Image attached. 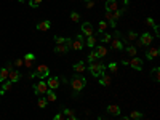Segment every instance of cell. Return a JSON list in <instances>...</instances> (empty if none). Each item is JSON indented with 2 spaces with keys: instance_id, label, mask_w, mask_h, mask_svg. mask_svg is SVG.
I'll return each instance as SVG.
<instances>
[{
  "instance_id": "74e56055",
  "label": "cell",
  "mask_w": 160,
  "mask_h": 120,
  "mask_svg": "<svg viewBox=\"0 0 160 120\" xmlns=\"http://www.w3.org/2000/svg\"><path fill=\"white\" fill-rule=\"evenodd\" d=\"M104 18H106V22L112 21V13H111V11H106V13H104Z\"/></svg>"
},
{
  "instance_id": "7c38bea8",
  "label": "cell",
  "mask_w": 160,
  "mask_h": 120,
  "mask_svg": "<svg viewBox=\"0 0 160 120\" xmlns=\"http://www.w3.org/2000/svg\"><path fill=\"white\" fill-rule=\"evenodd\" d=\"M115 10H118V2L117 0H106V11L114 13Z\"/></svg>"
},
{
  "instance_id": "d6986e66",
  "label": "cell",
  "mask_w": 160,
  "mask_h": 120,
  "mask_svg": "<svg viewBox=\"0 0 160 120\" xmlns=\"http://www.w3.org/2000/svg\"><path fill=\"white\" fill-rule=\"evenodd\" d=\"M53 51H55L56 55H66V53L69 51V48H68L66 43H62V45H56L55 48H53Z\"/></svg>"
},
{
  "instance_id": "d6a6232c",
  "label": "cell",
  "mask_w": 160,
  "mask_h": 120,
  "mask_svg": "<svg viewBox=\"0 0 160 120\" xmlns=\"http://www.w3.org/2000/svg\"><path fill=\"white\" fill-rule=\"evenodd\" d=\"M71 19H72L74 22H78V21H80V15H78L77 11H72V13H71Z\"/></svg>"
},
{
  "instance_id": "603a6c76",
  "label": "cell",
  "mask_w": 160,
  "mask_h": 120,
  "mask_svg": "<svg viewBox=\"0 0 160 120\" xmlns=\"http://www.w3.org/2000/svg\"><path fill=\"white\" fill-rule=\"evenodd\" d=\"M125 51L128 53L130 56H136V53H138V48H136V47H133V45H128V47L125 48Z\"/></svg>"
},
{
  "instance_id": "7402d4cb",
  "label": "cell",
  "mask_w": 160,
  "mask_h": 120,
  "mask_svg": "<svg viewBox=\"0 0 160 120\" xmlns=\"http://www.w3.org/2000/svg\"><path fill=\"white\" fill-rule=\"evenodd\" d=\"M5 80H8V71H7V68H2L0 69V83L5 82Z\"/></svg>"
},
{
  "instance_id": "bcb514c9",
  "label": "cell",
  "mask_w": 160,
  "mask_h": 120,
  "mask_svg": "<svg viewBox=\"0 0 160 120\" xmlns=\"http://www.w3.org/2000/svg\"><path fill=\"white\" fill-rule=\"evenodd\" d=\"M24 66L26 68H32V61H24Z\"/></svg>"
},
{
  "instance_id": "cb8c5ba5",
  "label": "cell",
  "mask_w": 160,
  "mask_h": 120,
  "mask_svg": "<svg viewBox=\"0 0 160 120\" xmlns=\"http://www.w3.org/2000/svg\"><path fill=\"white\" fill-rule=\"evenodd\" d=\"M144 115H142V112H139V111H133L131 114H130V118L131 120H141Z\"/></svg>"
},
{
  "instance_id": "f546056e",
  "label": "cell",
  "mask_w": 160,
  "mask_h": 120,
  "mask_svg": "<svg viewBox=\"0 0 160 120\" xmlns=\"http://www.w3.org/2000/svg\"><path fill=\"white\" fill-rule=\"evenodd\" d=\"M47 104H48L47 98H38V101H37V106H38L40 109H43V108H47Z\"/></svg>"
},
{
  "instance_id": "b9f144b4",
  "label": "cell",
  "mask_w": 160,
  "mask_h": 120,
  "mask_svg": "<svg viewBox=\"0 0 160 120\" xmlns=\"http://www.w3.org/2000/svg\"><path fill=\"white\" fill-rule=\"evenodd\" d=\"M154 32H155V37H160V29H158V26H157V24L154 26Z\"/></svg>"
},
{
  "instance_id": "f35d334b",
  "label": "cell",
  "mask_w": 160,
  "mask_h": 120,
  "mask_svg": "<svg viewBox=\"0 0 160 120\" xmlns=\"http://www.w3.org/2000/svg\"><path fill=\"white\" fill-rule=\"evenodd\" d=\"M146 24H148V26H151V28H154V26H155V21H154V18H148V19H146Z\"/></svg>"
},
{
  "instance_id": "44dd1931",
  "label": "cell",
  "mask_w": 160,
  "mask_h": 120,
  "mask_svg": "<svg viewBox=\"0 0 160 120\" xmlns=\"http://www.w3.org/2000/svg\"><path fill=\"white\" fill-rule=\"evenodd\" d=\"M85 43H87V47H90V48H95V47H96V43H98V38H96L95 35H88Z\"/></svg>"
},
{
  "instance_id": "d590c367",
  "label": "cell",
  "mask_w": 160,
  "mask_h": 120,
  "mask_svg": "<svg viewBox=\"0 0 160 120\" xmlns=\"http://www.w3.org/2000/svg\"><path fill=\"white\" fill-rule=\"evenodd\" d=\"M34 59H35V55H34V53H26L24 61H34Z\"/></svg>"
},
{
  "instance_id": "9c48e42d",
  "label": "cell",
  "mask_w": 160,
  "mask_h": 120,
  "mask_svg": "<svg viewBox=\"0 0 160 120\" xmlns=\"http://www.w3.org/2000/svg\"><path fill=\"white\" fill-rule=\"evenodd\" d=\"M50 28H51V21H48V19L40 21V22L35 24V29L40 31V32H47V31H50Z\"/></svg>"
},
{
  "instance_id": "484cf974",
  "label": "cell",
  "mask_w": 160,
  "mask_h": 120,
  "mask_svg": "<svg viewBox=\"0 0 160 120\" xmlns=\"http://www.w3.org/2000/svg\"><path fill=\"white\" fill-rule=\"evenodd\" d=\"M45 95H47V101H51V102H53V101H56V93L53 91V90H48Z\"/></svg>"
},
{
  "instance_id": "f1b7e54d",
  "label": "cell",
  "mask_w": 160,
  "mask_h": 120,
  "mask_svg": "<svg viewBox=\"0 0 160 120\" xmlns=\"http://www.w3.org/2000/svg\"><path fill=\"white\" fill-rule=\"evenodd\" d=\"M98 59H99V58H98V55H96V51L91 50L90 55H88V61H90V62H95V61H98Z\"/></svg>"
},
{
  "instance_id": "7bdbcfd3",
  "label": "cell",
  "mask_w": 160,
  "mask_h": 120,
  "mask_svg": "<svg viewBox=\"0 0 160 120\" xmlns=\"http://www.w3.org/2000/svg\"><path fill=\"white\" fill-rule=\"evenodd\" d=\"M87 3V8H93L95 7V2H93V0H90V2H85Z\"/></svg>"
},
{
  "instance_id": "9a60e30c",
  "label": "cell",
  "mask_w": 160,
  "mask_h": 120,
  "mask_svg": "<svg viewBox=\"0 0 160 120\" xmlns=\"http://www.w3.org/2000/svg\"><path fill=\"white\" fill-rule=\"evenodd\" d=\"M158 55H160V50H158V48H151V50L146 51V58H148L149 61H152V59L158 58Z\"/></svg>"
},
{
  "instance_id": "7dc6e473",
  "label": "cell",
  "mask_w": 160,
  "mask_h": 120,
  "mask_svg": "<svg viewBox=\"0 0 160 120\" xmlns=\"http://www.w3.org/2000/svg\"><path fill=\"white\" fill-rule=\"evenodd\" d=\"M66 120H78L75 115H71V117H66Z\"/></svg>"
},
{
  "instance_id": "ac0fdd59",
  "label": "cell",
  "mask_w": 160,
  "mask_h": 120,
  "mask_svg": "<svg viewBox=\"0 0 160 120\" xmlns=\"http://www.w3.org/2000/svg\"><path fill=\"white\" fill-rule=\"evenodd\" d=\"M136 38H138V34H136L135 31H130V32L127 34V37H122V42H123V43H128V42L136 40Z\"/></svg>"
},
{
  "instance_id": "2e32d148",
  "label": "cell",
  "mask_w": 160,
  "mask_h": 120,
  "mask_svg": "<svg viewBox=\"0 0 160 120\" xmlns=\"http://www.w3.org/2000/svg\"><path fill=\"white\" fill-rule=\"evenodd\" d=\"M72 69H74V72H77V74H83V72L87 71V66H85L83 61H78V62H75V64L72 66Z\"/></svg>"
},
{
  "instance_id": "ab89813d",
  "label": "cell",
  "mask_w": 160,
  "mask_h": 120,
  "mask_svg": "<svg viewBox=\"0 0 160 120\" xmlns=\"http://www.w3.org/2000/svg\"><path fill=\"white\" fill-rule=\"evenodd\" d=\"M22 64H24V59H15V62H13V66H16V68H21Z\"/></svg>"
},
{
  "instance_id": "f6af8a7d",
  "label": "cell",
  "mask_w": 160,
  "mask_h": 120,
  "mask_svg": "<svg viewBox=\"0 0 160 120\" xmlns=\"http://www.w3.org/2000/svg\"><path fill=\"white\" fill-rule=\"evenodd\" d=\"M108 26H111V28H115V26H117V21H114V19H112V21H109V22H108Z\"/></svg>"
},
{
  "instance_id": "e0dca14e",
  "label": "cell",
  "mask_w": 160,
  "mask_h": 120,
  "mask_svg": "<svg viewBox=\"0 0 160 120\" xmlns=\"http://www.w3.org/2000/svg\"><path fill=\"white\" fill-rule=\"evenodd\" d=\"M106 111H108L111 115H115V117H118V115H120V112H122L117 104H109V106H108V109H106Z\"/></svg>"
},
{
  "instance_id": "5bb4252c",
  "label": "cell",
  "mask_w": 160,
  "mask_h": 120,
  "mask_svg": "<svg viewBox=\"0 0 160 120\" xmlns=\"http://www.w3.org/2000/svg\"><path fill=\"white\" fill-rule=\"evenodd\" d=\"M8 80H10V82H13V83L19 82V80H21V74H19V71H15V69L10 71V72H8Z\"/></svg>"
},
{
  "instance_id": "4316f807",
  "label": "cell",
  "mask_w": 160,
  "mask_h": 120,
  "mask_svg": "<svg viewBox=\"0 0 160 120\" xmlns=\"http://www.w3.org/2000/svg\"><path fill=\"white\" fill-rule=\"evenodd\" d=\"M108 28H109V26H108V22H106V21H99V26H98V32H99V34H104Z\"/></svg>"
},
{
  "instance_id": "8992f818",
  "label": "cell",
  "mask_w": 160,
  "mask_h": 120,
  "mask_svg": "<svg viewBox=\"0 0 160 120\" xmlns=\"http://www.w3.org/2000/svg\"><path fill=\"white\" fill-rule=\"evenodd\" d=\"M47 91H48V85H47L45 80H40V82H38L37 85H34V93H35L37 96H42V95H45Z\"/></svg>"
},
{
  "instance_id": "52a82bcc",
  "label": "cell",
  "mask_w": 160,
  "mask_h": 120,
  "mask_svg": "<svg viewBox=\"0 0 160 120\" xmlns=\"http://www.w3.org/2000/svg\"><path fill=\"white\" fill-rule=\"evenodd\" d=\"M128 66L135 71H141L142 69V59L138 58V56H133L131 59H128Z\"/></svg>"
},
{
  "instance_id": "7a4b0ae2",
  "label": "cell",
  "mask_w": 160,
  "mask_h": 120,
  "mask_svg": "<svg viewBox=\"0 0 160 120\" xmlns=\"http://www.w3.org/2000/svg\"><path fill=\"white\" fill-rule=\"evenodd\" d=\"M88 71H90V74L93 75V77H99V75H102L104 72H106V66L98 59V61H95V62H90V68H88Z\"/></svg>"
},
{
  "instance_id": "60d3db41",
  "label": "cell",
  "mask_w": 160,
  "mask_h": 120,
  "mask_svg": "<svg viewBox=\"0 0 160 120\" xmlns=\"http://www.w3.org/2000/svg\"><path fill=\"white\" fill-rule=\"evenodd\" d=\"M53 120H66V118H64L62 112H59V114H56V115H55V118H53Z\"/></svg>"
},
{
  "instance_id": "816d5d0a",
  "label": "cell",
  "mask_w": 160,
  "mask_h": 120,
  "mask_svg": "<svg viewBox=\"0 0 160 120\" xmlns=\"http://www.w3.org/2000/svg\"><path fill=\"white\" fill-rule=\"evenodd\" d=\"M83 2H90V0H83Z\"/></svg>"
},
{
  "instance_id": "ba28073f",
  "label": "cell",
  "mask_w": 160,
  "mask_h": 120,
  "mask_svg": "<svg viewBox=\"0 0 160 120\" xmlns=\"http://www.w3.org/2000/svg\"><path fill=\"white\" fill-rule=\"evenodd\" d=\"M61 80L58 78V77H48V82H47V85H48V90H53V91H55V90H58L61 85Z\"/></svg>"
},
{
  "instance_id": "83f0119b",
  "label": "cell",
  "mask_w": 160,
  "mask_h": 120,
  "mask_svg": "<svg viewBox=\"0 0 160 120\" xmlns=\"http://www.w3.org/2000/svg\"><path fill=\"white\" fill-rule=\"evenodd\" d=\"M152 77L155 82H160V68H154L152 69Z\"/></svg>"
},
{
  "instance_id": "c3c4849f",
  "label": "cell",
  "mask_w": 160,
  "mask_h": 120,
  "mask_svg": "<svg viewBox=\"0 0 160 120\" xmlns=\"http://www.w3.org/2000/svg\"><path fill=\"white\" fill-rule=\"evenodd\" d=\"M120 2H122V3H123V5H125V7H127V5H128V3H130V0H120Z\"/></svg>"
},
{
  "instance_id": "681fc988",
  "label": "cell",
  "mask_w": 160,
  "mask_h": 120,
  "mask_svg": "<svg viewBox=\"0 0 160 120\" xmlns=\"http://www.w3.org/2000/svg\"><path fill=\"white\" fill-rule=\"evenodd\" d=\"M120 120H131L130 117H127V115H123V117H120Z\"/></svg>"
},
{
  "instance_id": "3957f363",
  "label": "cell",
  "mask_w": 160,
  "mask_h": 120,
  "mask_svg": "<svg viewBox=\"0 0 160 120\" xmlns=\"http://www.w3.org/2000/svg\"><path fill=\"white\" fill-rule=\"evenodd\" d=\"M48 74H50V68H48L47 64H38V66H37V69H35V72H34V75L38 77L40 80L48 78Z\"/></svg>"
},
{
  "instance_id": "30bf717a",
  "label": "cell",
  "mask_w": 160,
  "mask_h": 120,
  "mask_svg": "<svg viewBox=\"0 0 160 120\" xmlns=\"http://www.w3.org/2000/svg\"><path fill=\"white\" fill-rule=\"evenodd\" d=\"M99 78V85L101 87H109L111 85V82H112V77H111V74H102V75H99L98 77Z\"/></svg>"
},
{
  "instance_id": "5b68a950",
  "label": "cell",
  "mask_w": 160,
  "mask_h": 120,
  "mask_svg": "<svg viewBox=\"0 0 160 120\" xmlns=\"http://www.w3.org/2000/svg\"><path fill=\"white\" fill-rule=\"evenodd\" d=\"M85 48V38L82 34L75 35V38H72V50H83Z\"/></svg>"
},
{
  "instance_id": "4fadbf2b",
  "label": "cell",
  "mask_w": 160,
  "mask_h": 120,
  "mask_svg": "<svg viewBox=\"0 0 160 120\" xmlns=\"http://www.w3.org/2000/svg\"><path fill=\"white\" fill-rule=\"evenodd\" d=\"M93 32H95V29H93L91 22H88V21H87V22H83V24H82V34H83V35H87V37H88V35H93Z\"/></svg>"
},
{
  "instance_id": "f907efd6",
  "label": "cell",
  "mask_w": 160,
  "mask_h": 120,
  "mask_svg": "<svg viewBox=\"0 0 160 120\" xmlns=\"http://www.w3.org/2000/svg\"><path fill=\"white\" fill-rule=\"evenodd\" d=\"M98 120H106V118H102V117H98Z\"/></svg>"
},
{
  "instance_id": "6da1fadb",
  "label": "cell",
  "mask_w": 160,
  "mask_h": 120,
  "mask_svg": "<svg viewBox=\"0 0 160 120\" xmlns=\"http://www.w3.org/2000/svg\"><path fill=\"white\" fill-rule=\"evenodd\" d=\"M71 87H72L74 93L77 95V93H80V91L87 87V78H85L82 74H75V75L72 77V80H71Z\"/></svg>"
},
{
  "instance_id": "277c9868",
  "label": "cell",
  "mask_w": 160,
  "mask_h": 120,
  "mask_svg": "<svg viewBox=\"0 0 160 120\" xmlns=\"http://www.w3.org/2000/svg\"><path fill=\"white\" fill-rule=\"evenodd\" d=\"M152 40H154V37L151 32H144V34H141V37L138 40V47H149L152 43Z\"/></svg>"
},
{
  "instance_id": "8d00e7d4",
  "label": "cell",
  "mask_w": 160,
  "mask_h": 120,
  "mask_svg": "<svg viewBox=\"0 0 160 120\" xmlns=\"http://www.w3.org/2000/svg\"><path fill=\"white\" fill-rule=\"evenodd\" d=\"M62 115H66V117H71V115H74V111H72V109H68V108H66V109L62 111Z\"/></svg>"
},
{
  "instance_id": "ee69618b",
  "label": "cell",
  "mask_w": 160,
  "mask_h": 120,
  "mask_svg": "<svg viewBox=\"0 0 160 120\" xmlns=\"http://www.w3.org/2000/svg\"><path fill=\"white\" fill-rule=\"evenodd\" d=\"M5 68H7V71L10 72V71H13V62H8L7 66H5Z\"/></svg>"
},
{
  "instance_id": "d4e9b609",
  "label": "cell",
  "mask_w": 160,
  "mask_h": 120,
  "mask_svg": "<svg viewBox=\"0 0 160 120\" xmlns=\"http://www.w3.org/2000/svg\"><path fill=\"white\" fill-rule=\"evenodd\" d=\"M11 87H13V82H10V80H5V82H2V88H0V90L7 93L8 90H11Z\"/></svg>"
},
{
  "instance_id": "4dcf8cb0",
  "label": "cell",
  "mask_w": 160,
  "mask_h": 120,
  "mask_svg": "<svg viewBox=\"0 0 160 120\" xmlns=\"http://www.w3.org/2000/svg\"><path fill=\"white\" fill-rule=\"evenodd\" d=\"M108 68H109V71L112 72V74H117V71H118V64L117 62H109V66H108Z\"/></svg>"
},
{
  "instance_id": "ffe728a7",
  "label": "cell",
  "mask_w": 160,
  "mask_h": 120,
  "mask_svg": "<svg viewBox=\"0 0 160 120\" xmlns=\"http://www.w3.org/2000/svg\"><path fill=\"white\" fill-rule=\"evenodd\" d=\"M95 51H96V55H98V58H99V59L108 56V48H106L104 45H99V47H98Z\"/></svg>"
},
{
  "instance_id": "8fae6325",
  "label": "cell",
  "mask_w": 160,
  "mask_h": 120,
  "mask_svg": "<svg viewBox=\"0 0 160 120\" xmlns=\"http://www.w3.org/2000/svg\"><path fill=\"white\" fill-rule=\"evenodd\" d=\"M111 47H112L114 50H123V48H125V43L122 42V38L112 37V40H111Z\"/></svg>"
},
{
  "instance_id": "e575fe53",
  "label": "cell",
  "mask_w": 160,
  "mask_h": 120,
  "mask_svg": "<svg viewBox=\"0 0 160 120\" xmlns=\"http://www.w3.org/2000/svg\"><path fill=\"white\" fill-rule=\"evenodd\" d=\"M40 3H42V0H29V5H31L32 8H37V7H40Z\"/></svg>"
},
{
  "instance_id": "836d02e7",
  "label": "cell",
  "mask_w": 160,
  "mask_h": 120,
  "mask_svg": "<svg viewBox=\"0 0 160 120\" xmlns=\"http://www.w3.org/2000/svg\"><path fill=\"white\" fill-rule=\"evenodd\" d=\"M55 42H56V45H62V43H66V37L56 35V37H55Z\"/></svg>"
},
{
  "instance_id": "1f68e13d",
  "label": "cell",
  "mask_w": 160,
  "mask_h": 120,
  "mask_svg": "<svg viewBox=\"0 0 160 120\" xmlns=\"http://www.w3.org/2000/svg\"><path fill=\"white\" fill-rule=\"evenodd\" d=\"M101 40H102L104 43H109L111 40H112V35H111V34H106V32H104V34H102V37H101Z\"/></svg>"
}]
</instances>
